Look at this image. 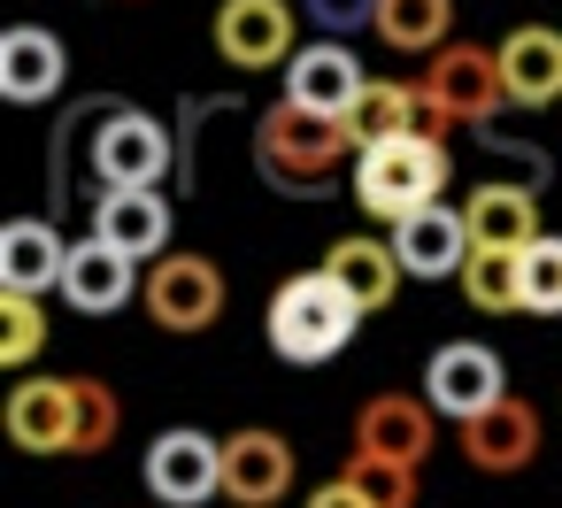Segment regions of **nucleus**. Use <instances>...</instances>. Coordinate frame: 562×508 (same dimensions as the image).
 Returning <instances> with one entry per match:
<instances>
[{
  "label": "nucleus",
  "instance_id": "nucleus-1",
  "mask_svg": "<svg viewBox=\"0 0 562 508\" xmlns=\"http://www.w3.org/2000/svg\"><path fill=\"white\" fill-rule=\"evenodd\" d=\"M355 155V139H347V124L339 116H316V109H293V101H278L262 124H255V170L278 185V193H331V178H339V162Z\"/></svg>",
  "mask_w": 562,
  "mask_h": 508
},
{
  "label": "nucleus",
  "instance_id": "nucleus-2",
  "mask_svg": "<svg viewBox=\"0 0 562 508\" xmlns=\"http://www.w3.org/2000/svg\"><path fill=\"white\" fill-rule=\"evenodd\" d=\"M362 308L331 285V270H308V278H285L270 293V347L285 362H331L347 339H355Z\"/></svg>",
  "mask_w": 562,
  "mask_h": 508
},
{
  "label": "nucleus",
  "instance_id": "nucleus-3",
  "mask_svg": "<svg viewBox=\"0 0 562 508\" xmlns=\"http://www.w3.org/2000/svg\"><path fill=\"white\" fill-rule=\"evenodd\" d=\"M447 147L439 139H393V147H370V155H355V201L370 208V216H385V224H408L416 208H431L439 193H447Z\"/></svg>",
  "mask_w": 562,
  "mask_h": 508
},
{
  "label": "nucleus",
  "instance_id": "nucleus-4",
  "mask_svg": "<svg viewBox=\"0 0 562 508\" xmlns=\"http://www.w3.org/2000/svg\"><path fill=\"white\" fill-rule=\"evenodd\" d=\"M93 178L101 185H162L170 178V132L147 109H101L93 116Z\"/></svg>",
  "mask_w": 562,
  "mask_h": 508
},
{
  "label": "nucleus",
  "instance_id": "nucleus-5",
  "mask_svg": "<svg viewBox=\"0 0 562 508\" xmlns=\"http://www.w3.org/2000/svg\"><path fill=\"white\" fill-rule=\"evenodd\" d=\"M139 301H147V316L162 331H209L224 316V270L209 255H162L147 270V293Z\"/></svg>",
  "mask_w": 562,
  "mask_h": 508
},
{
  "label": "nucleus",
  "instance_id": "nucleus-6",
  "mask_svg": "<svg viewBox=\"0 0 562 508\" xmlns=\"http://www.w3.org/2000/svg\"><path fill=\"white\" fill-rule=\"evenodd\" d=\"M293 9L285 0H224L216 9V55L232 63V70H278V63H293L301 47H293Z\"/></svg>",
  "mask_w": 562,
  "mask_h": 508
},
{
  "label": "nucleus",
  "instance_id": "nucleus-7",
  "mask_svg": "<svg viewBox=\"0 0 562 508\" xmlns=\"http://www.w3.org/2000/svg\"><path fill=\"white\" fill-rule=\"evenodd\" d=\"M424 393H431V408H439V416L470 424V416H485L493 400H508V370H501V354H493V347L454 339V347H439V354H431Z\"/></svg>",
  "mask_w": 562,
  "mask_h": 508
},
{
  "label": "nucleus",
  "instance_id": "nucleus-8",
  "mask_svg": "<svg viewBox=\"0 0 562 508\" xmlns=\"http://www.w3.org/2000/svg\"><path fill=\"white\" fill-rule=\"evenodd\" d=\"M147 485L162 508H201L209 493H224V439L209 431H162L147 447Z\"/></svg>",
  "mask_w": 562,
  "mask_h": 508
},
{
  "label": "nucleus",
  "instance_id": "nucleus-9",
  "mask_svg": "<svg viewBox=\"0 0 562 508\" xmlns=\"http://www.w3.org/2000/svg\"><path fill=\"white\" fill-rule=\"evenodd\" d=\"M424 93H431L454 124H493V109L508 101V86H501V55H485V47H439Z\"/></svg>",
  "mask_w": 562,
  "mask_h": 508
},
{
  "label": "nucleus",
  "instance_id": "nucleus-10",
  "mask_svg": "<svg viewBox=\"0 0 562 508\" xmlns=\"http://www.w3.org/2000/svg\"><path fill=\"white\" fill-rule=\"evenodd\" d=\"M93 239L124 247L132 262H162V247H170V201H162L155 185H101V201H93Z\"/></svg>",
  "mask_w": 562,
  "mask_h": 508
},
{
  "label": "nucleus",
  "instance_id": "nucleus-11",
  "mask_svg": "<svg viewBox=\"0 0 562 508\" xmlns=\"http://www.w3.org/2000/svg\"><path fill=\"white\" fill-rule=\"evenodd\" d=\"M362 63L339 47V39H316V47H301L293 63H285V101L293 109H316V116H339L347 124V109L362 101Z\"/></svg>",
  "mask_w": 562,
  "mask_h": 508
},
{
  "label": "nucleus",
  "instance_id": "nucleus-12",
  "mask_svg": "<svg viewBox=\"0 0 562 508\" xmlns=\"http://www.w3.org/2000/svg\"><path fill=\"white\" fill-rule=\"evenodd\" d=\"M9 439L24 454H70L78 447V393H70V377H24L9 393Z\"/></svg>",
  "mask_w": 562,
  "mask_h": 508
},
{
  "label": "nucleus",
  "instance_id": "nucleus-13",
  "mask_svg": "<svg viewBox=\"0 0 562 508\" xmlns=\"http://www.w3.org/2000/svg\"><path fill=\"white\" fill-rule=\"evenodd\" d=\"M470 216L462 208H416L408 224H393V255H401V270L408 278H462V262H470Z\"/></svg>",
  "mask_w": 562,
  "mask_h": 508
},
{
  "label": "nucleus",
  "instance_id": "nucleus-14",
  "mask_svg": "<svg viewBox=\"0 0 562 508\" xmlns=\"http://www.w3.org/2000/svg\"><path fill=\"white\" fill-rule=\"evenodd\" d=\"M132 293H147V278H139V262H132L124 247H109V239H78V247H70V270H63V301H70V308L116 316Z\"/></svg>",
  "mask_w": 562,
  "mask_h": 508
},
{
  "label": "nucleus",
  "instance_id": "nucleus-15",
  "mask_svg": "<svg viewBox=\"0 0 562 508\" xmlns=\"http://www.w3.org/2000/svg\"><path fill=\"white\" fill-rule=\"evenodd\" d=\"M431 400H416V393H378V400H362V416H355V447L362 454H385V462H424L431 454Z\"/></svg>",
  "mask_w": 562,
  "mask_h": 508
},
{
  "label": "nucleus",
  "instance_id": "nucleus-16",
  "mask_svg": "<svg viewBox=\"0 0 562 508\" xmlns=\"http://www.w3.org/2000/svg\"><path fill=\"white\" fill-rule=\"evenodd\" d=\"M462 454L477 462V470H493V477H516L531 454H539V408L531 400H493L485 416H470L462 424Z\"/></svg>",
  "mask_w": 562,
  "mask_h": 508
},
{
  "label": "nucleus",
  "instance_id": "nucleus-17",
  "mask_svg": "<svg viewBox=\"0 0 562 508\" xmlns=\"http://www.w3.org/2000/svg\"><path fill=\"white\" fill-rule=\"evenodd\" d=\"M224 493L239 508H270L293 493V447L278 431H232L224 439Z\"/></svg>",
  "mask_w": 562,
  "mask_h": 508
},
{
  "label": "nucleus",
  "instance_id": "nucleus-18",
  "mask_svg": "<svg viewBox=\"0 0 562 508\" xmlns=\"http://www.w3.org/2000/svg\"><path fill=\"white\" fill-rule=\"evenodd\" d=\"M70 86V55H63V39L55 32H40V24H16L9 39H0V93H9L16 109H32V101H55Z\"/></svg>",
  "mask_w": 562,
  "mask_h": 508
},
{
  "label": "nucleus",
  "instance_id": "nucleus-19",
  "mask_svg": "<svg viewBox=\"0 0 562 508\" xmlns=\"http://www.w3.org/2000/svg\"><path fill=\"white\" fill-rule=\"evenodd\" d=\"M501 86L516 109H554L562 101V32L547 24H524L501 39Z\"/></svg>",
  "mask_w": 562,
  "mask_h": 508
},
{
  "label": "nucleus",
  "instance_id": "nucleus-20",
  "mask_svg": "<svg viewBox=\"0 0 562 508\" xmlns=\"http://www.w3.org/2000/svg\"><path fill=\"white\" fill-rule=\"evenodd\" d=\"M70 270V247L40 224V216H16L9 232H0V293H55Z\"/></svg>",
  "mask_w": 562,
  "mask_h": 508
},
{
  "label": "nucleus",
  "instance_id": "nucleus-21",
  "mask_svg": "<svg viewBox=\"0 0 562 508\" xmlns=\"http://www.w3.org/2000/svg\"><path fill=\"white\" fill-rule=\"evenodd\" d=\"M462 216H470V239H477V247H501V255H524V247L539 239V193H531V185L485 178V185L462 201Z\"/></svg>",
  "mask_w": 562,
  "mask_h": 508
},
{
  "label": "nucleus",
  "instance_id": "nucleus-22",
  "mask_svg": "<svg viewBox=\"0 0 562 508\" xmlns=\"http://www.w3.org/2000/svg\"><path fill=\"white\" fill-rule=\"evenodd\" d=\"M324 270H331V285H339L362 316H370V308H385V301L401 293V278H408V270H401V255H393L385 239H370V232L339 239V247L324 255Z\"/></svg>",
  "mask_w": 562,
  "mask_h": 508
},
{
  "label": "nucleus",
  "instance_id": "nucleus-23",
  "mask_svg": "<svg viewBox=\"0 0 562 508\" xmlns=\"http://www.w3.org/2000/svg\"><path fill=\"white\" fill-rule=\"evenodd\" d=\"M408 132H416V86H401V78H370L362 101L347 109V139H355V155L393 147V139H408Z\"/></svg>",
  "mask_w": 562,
  "mask_h": 508
},
{
  "label": "nucleus",
  "instance_id": "nucleus-24",
  "mask_svg": "<svg viewBox=\"0 0 562 508\" xmlns=\"http://www.w3.org/2000/svg\"><path fill=\"white\" fill-rule=\"evenodd\" d=\"M454 32V0H378V39L401 55H439Z\"/></svg>",
  "mask_w": 562,
  "mask_h": 508
},
{
  "label": "nucleus",
  "instance_id": "nucleus-25",
  "mask_svg": "<svg viewBox=\"0 0 562 508\" xmlns=\"http://www.w3.org/2000/svg\"><path fill=\"white\" fill-rule=\"evenodd\" d=\"M462 301L477 308V316H508V308H524V255H501V247H470V262H462Z\"/></svg>",
  "mask_w": 562,
  "mask_h": 508
},
{
  "label": "nucleus",
  "instance_id": "nucleus-26",
  "mask_svg": "<svg viewBox=\"0 0 562 508\" xmlns=\"http://www.w3.org/2000/svg\"><path fill=\"white\" fill-rule=\"evenodd\" d=\"M339 477H347L370 508H416V470H408V462H385V454H362V447H355Z\"/></svg>",
  "mask_w": 562,
  "mask_h": 508
},
{
  "label": "nucleus",
  "instance_id": "nucleus-27",
  "mask_svg": "<svg viewBox=\"0 0 562 508\" xmlns=\"http://www.w3.org/2000/svg\"><path fill=\"white\" fill-rule=\"evenodd\" d=\"M40 347H47V316H40V301H32V293H0V362L24 370Z\"/></svg>",
  "mask_w": 562,
  "mask_h": 508
},
{
  "label": "nucleus",
  "instance_id": "nucleus-28",
  "mask_svg": "<svg viewBox=\"0 0 562 508\" xmlns=\"http://www.w3.org/2000/svg\"><path fill=\"white\" fill-rule=\"evenodd\" d=\"M524 308L531 316H562V239L539 232L524 247Z\"/></svg>",
  "mask_w": 562,
  "mask_h": 508
},
{
  "label": "nucleus",
  "instance_id": "nucleus-29",
  "mask_svg": "<svg viewBox=\"0 0 562 508\" xmlns=\"http://www.w3.org/2000/svg\"><path fill=\"white\" fill-rule=\"evenodd\" d=\"M70 393H78V447L70 454H101L109 439H116V393L101 385V377H70Z\"/></svg>",
  "mask_w": 562,
  "mask_h": 508
},
{
  "label": "nucleus",
  "instance_id": "nucleus-30",
  "mask_svg": "<svg viewBox=\"0 0 562 508\" xmlns=\"http://www.w3.org/2000/svg\"><path fill=\"white\" fill-rule=\"evenodd\" d=\"M301 9H308V24H324L331 39H339V32L378 24V0H301Z\"/></svg>",
  "mask_w": 562,
  "mask_h": 508
},
{
  "label": "nucleus",
  "instance_id": "nucleus-31",
  "mask_svg": "<svg viewBox=\"0 0 562 508\" xmlns=\"http://www.w3.org/2000/svg\"><path fill=\"white\" fill-rule=\"evenodd\" d=\"M308 508H370V500H362V493H355L347 477H331L324 493H308Z\"/></svg>",
  "mask_w": 562,
  "mask_h": 508
}]
</instances>
